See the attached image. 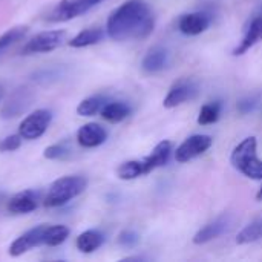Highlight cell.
<instances>
[{
    "label": "cell",
    "instance_id": "obj_1",
    "mask_svg": "<svg viewBox=\"0 0 262 262\" xmlns=\"http://www.w3.org/2000/svg\"><path fill=\"white\" fill-rule=\"evenodd\" d=\"M155 17L144 0H127L111 12L106 32L115 41L143 40L152 34Z\"/></svg>",
    "mask_w": 262,
    "mask_h": 262
},
{
    "label": "cell",
    "instance_id": "obj_2",
    "mask_svg": "<svg viewBox=\"0 0 262 262\" xmlns=\"http://www.w3.org/2000/svg\"><path fill=\"white\" fill-rule=\"evenodd\" d=\"M232 166L250 180H262V160L258 157L256 137L244 138L230 155Z\"/></svg>",
    "mask_w": 262,
    "mask_h": 262
},
{
    "label": "cell",
    "instance_id": "obj_3",
    "mask_svg": "<svg viewBox=\"0 0 262 262\" xmlns=\"http://www.w3.org/2000/svg\"><path fill=\"white\" fill-rule=\"evenodd\" d=\"M88 187V180L81 175H66L55 180L45 196V206L49 209L61 207L81 195Z\"/></svg>",
    "mask_w": 262,
    "mask_h": 262
},
{
    "label": "cell",
    "instance_id": "obj_4",
    "mask_svg": "<svg viewBox=\"0 0 262 262\" xmlns=\"http://www.w3.org/2000/svg\"><path fill=\"white\" fill-rule=\"evenodd\" d=\"M66 40V31L64 29H51L35 34L32 38H29L25 46L21 48L23 55H34V54H46L52 52L57 48L63 45Z\"/></svg>",
    "mask_w": 262,
    "mask_h": 262
},
{
    "label": "cell",
    "instance_id": "obj_5",
    "mask_svg": "<svg viewBox=\"0 0 262 262\" xmlns=\"http://www.w3.org/2000/svg\"><path fill=\"white\" fill-rule=\"evenodd\" d=\"M52 112L49 109H37L31 112L28 117L23 118V121L18 126V134L23 140H37L45 132L52 123Z\"/></svg>",
    "mask_w": 262,
    "mask_h": 262
},
{
    "label": "cell",
    "instance_id": "obj_6",
    "mask_svg": "<svg viewBox=\"0 0 262 262\" xmlns=\"http://www.w3.org/2000/svg\"><path fill=\"white\" fill-rule=\"evenodd\" d=\"M213 144V140L210 135H192L187 140H184L175 150V160L178 163H189L193 158L203 155L207 152Z\"/></svg>",
    "mask_w": 262,
    "mask_h": 262
},
{
    "label": "cell",
    "instance_id": "obj_7",
    "mask_svg": "<svg viewBox=\"0 0 262 262\" xmlns=\"http://www.w3.org/2000/svg\"><path fill=\"white\" fill-rule=\"evenodd\" d=\"M32 101H34V92L31 88L28 86L17 88L3 104L0 114L3 118H15L21 115L32 104Z\"/></svg>",
    "mask_w": 262,
    "mask_h": 262
},
{
    "label": "cell",
    "instance_id": "obj_8",
    "mask_svg": "<svg viewBox=\"0 0 262 262\" xmlns=\"http://www.w3.org/2000/svg\"><path fill=\"white\" fill-rule=\"evenodd\" d=\"M45 230H46V224H40L34 229H29L23 235H20L9 246V255L17 258V256H21L35 247L45 246Z\"/></svg>",
    "mask_w": 262,
    "mask_h": 262
},
{
    "label": "cell",
    "instance_id": "obj_9",
    "mask_svg": "<svg viewBox=\"0 0 262 262\" xmlns=\"http://www.w3.org/2000/svg\"><path fill=\"white\" fill-rule=\"evenodd\" d=\"M196 94H198V86L192 80H180L169 89L163 101V106L167 109H173L189 100H193Z\"/></svg>",
    "mask_w": 262,
    "mask_h": 262
},
{
    "label": "cell",
    "instance_id": "obj_10",
    "mask_svg": "<svg viewBox=\"0 0 262 262\" xmlns=\"http://www.w3.org/2000/svg\"><path fill=\"white\" fill-rule=\"evenodd\" d=\"M210 15L207 12L203 11H195V12H187L183 14L178 18V29L181 34L193 37V35H200L203 34L209 26H210Z\"/></svg>",
    "mask_w": 262,
    "mask_h": 262
},
{
    "label": "cell",
    "instance_id": "obj_11",
    "mask_svg": "<svg viewBox=\"0 0 262 262\" xmlns=\"http://www.w3.org/2000/svg\"><path fill=\"white\" fill-rule=\"evenodd\" d=\"M232 227V216L229 215H223L218 216L216 220H213L212 223L206 224L203 229H200L195 236H193V244L196 246H203L207 244L216 238H220L221 235H224L226 232H229V229Z\"/></svg>",
    "mask_w": 262,
    "mask_h": 262
},
{
    "label": "cell",
    "instance_id": "obj_12",
    "mask_svg": "<svg viewBox=\"0 0 262 262\" xmlns=\"http://www.w3.org/2000/svg\"><path fill=\"white\" fill-rule=\"evenodd\" d=\"M107 140V132L103 126L97 123L83 124L77 130V143L84 149H94L101 146Z\"/></svg>",
    "mask_w": 262,
    "mask_h": 262
},
{
    "label": "cell",
    "instance_id": "obj_13",
    "mask_svg": "<svg viewBox=\"0 0 262 262\" xmlns=\"http://www.w3.org/2000/svg\"><path fill=\"white\" fill-rule=\"evenodd\" d=\"M88 12L77 0H60L46 15V20L51 23L69 21L81 14Z\"/></svg>",
    "mask_w": 262,
    "mask_h": 262
},
{
    "label": "cell",
    "instance_id": "obj_14",
    "mask_svg": "<svg viewBox=\"0 0 262 262\" xmlns=\"http://www.w3.org/2000/svg\"><path fill=\"white\" fill-rule=\"evenodd\" d=\"M38 206V196L34 190H23L15 193L8 201V212L12 215H26L37 209Z\"/></svg>",
    "mask_w": 262,
    "mask_h": 262
},
{
    "label": "cell",
    "instance_id": "obj_15",
    "mask_svg": "<svg viewBox=\"0 0 262 262\" xmlns=\"http://www.w3.org/2000/svg\"><path fill=\"white\" fill-rule=\"evenodd\" d=\"M169 63V52L163 46H154L147 51L141 61V69L146 74H157L163 71Z\"/></svg>",
    "mask_w": 262,
    "mask_h": 262
},
{
    "label": "cell",
    "instance_id": "obj_16",
    "mask_svg": "<svg viewBox=\"0 0 262 262\" xmlns=\"http://www.w3.org/2000/svg\"><path fill=\"white\" fill-rule=\"evenodd\" d=\"M170 154H172V143L170 141H161V143H158L154 147V150L143 160L146 175L150 173L152 170L158 169V167L166 166L167 161H169V158H170Z\"/></svg>",
    "mask_w": 262,
    "mask_h": 262
},
{
    "label": "cell",
    "instance_id": "obj_17",
    "mask_svg": "<svg viewBox=\"0 0 262 262\" xmlns=\"http://www.w3.org/2000/svg\"><path fill=\"white\" fill-rule=\"evenodd\" d=\"M259 41H262V14L252 20L249 29L246 31L244 38L233 49V55H243V54H246L250 48H253Z\"/></svg>",
    "mask_w": 262,
    "mask_h": 262
},
{
    "label": "cell",
    "instance_id": "obj_18",
    "mask_svg": "<svg viewBox=\"0 0 262 262\" xmlns=\"http://www.w3.org/2000/svg\"><path fill=\"white\" fill-rule=\"evenodd\" d=\"M104 243V235L100 230H86L80 233L75 239V247L81 253H94Z\"/></svg>",
    "mask_w": 262,
    "mask_h": 262
},
{
    "label": "cell",
    "instance_id": "obj_19",
    "mask_svg": "<svg viewBox=\"0 0 262 262\" xmlns=\"http://www.w3.org/2000/svg\"><path fill=\"white\" fill-rule=\"evenodd\" d=\"M101 118L107 123H121L130 115V107L124 101H107L100 112Z\"/></svg>",
    "mask_w": 262,
    "mask_h": 262
},
{
    "label": "cell",
    "instance_id": "obj_20",
    "mask_svg": "<svg viewBox=\"0 0 262 262\" xmlns=\"http://www.w3.org/2000/svg\"><path fill=\"white\" fill-rule=\"evenodd\" d=\"M104 38V31L101 28H88L80 31L75 37L69 40V46L80 49V48H88L92 45L100 43Z\"/></svg>",
    "mask_w": 262,
    "mask_h": 262
},
{
    "label": "cell",
    "instance_id": "obj_21",
    "mask_svg": "<svg viewBox=\"0 0 262 262\" xmlns=\"http://www.w3.org/2000/svg\"><path fill=\"white\" fill-rule=\"evenodd\" d=\"M107 97L104 95H91L84 100H81L77 106V114L80 117H94L101 112L104 104L107 103Z\"/></svg>",
    "mask_w": 262,
    "mask_h": 262
},
{
    "label": "cell",
    "instance_id": "obj_22",
    "mask_svg": "<svg viewBox=\"0 0 262 262\" xmlns=\"http://www.w3.org/2000/svg\"><path fill=\"white\" fill-rule=\"evenodd\" d=\"M29 28L26 25H18V26H12L9 28L6 32H3L0 35V57L15 43H18L20 40H23L28 34Z\"/></svg>",
    "mask_w": 262,
    "mask_h": 262
},
{
    "label": "cell",
    "instance_id": "obj_23",
    "mask_svg": "<svg viewBox=\"0 0 262 262\" xmlns=\"http://www.w3.org/2000/svg\"><path fill=\"white\" fill-rule=\"evenodd\" d=\"M262 239V216L252 221L249 226H246L236 236V244L238 246H246V244H253Z\"/></svg>",
    "mask_w": 262,
    "mask_h": 262
},
{
    "label": "cell",
    "instance_id": "obj_24",
    "mask_svg": "<svg viewBox=\"0 0 262 262\" xmlns=\"http://www.w3.org/2000/svg\"><path fill=\"white\" fill-rule=\"evenodd\" d=\"M143 175H146L143 160L141 161H138V160L124 161L117 169V177L123 181H132V180H137Z\"/></svg>",
    "mask_w": 262,
    "mask_h": 262
},
{
    "label": "cell",
    "instance_id": "obj_25",
    "mask_svg": "<svg viewBox=\"0 0 262 262\" xmlns=\"http://www.w3.org/2000/svg\"><path fill=\"white\" fill-rule=\"evenodd\" d=\"M69 233H71V230L66 226H61V224L49 226V224H46V230H45V246H48V247H57V246L63 244L68 239Z\"/></svg>",
    "mask_w": 262,
    "mask_h": 262
},
{
    "label": "cell",
    "instance_id": "obj_26",
    "mask_svg": "<svg viewBox=\"0 0 262 262\" xmlns=\"http://www.w3.org/2000/svg\"><path fill=\"white\" fill-rule=\"evenodd\" d=\"M221 115V103L220 101H212L207 103L201 107L200 115H198V123L201 126H207V124H213L220 120Z\"/></svg>",
    "mask_w": 262,
    "mask_h": 262
},
{
    "label": "cell",
    "instance_id": "obj_27",
    "mask_svg": "<svg viewBox=\"0 0 262 262\" xmlns=\"http://www.w3.org/2000/svg\"><path fill=\"white\" fill-rule=\"evenodd\" d=\"M71 155H72V149L69 147V144L66 141L51 144L43 152V157L51 161H63V160H68Z\"/></svg>",
    "mask_w": 262,
    "mask_h": 262
},
{
    "label": "cell",
    "instance_id": "obj_28",
    "mask_svg": "<svg viewBox=\"0 0 262 262\" xmlns=\"http://www.w3.org/2000/svg\"><path fill=\"white\" fill-rule=\"evenodd\" d=\"M21 141H23V138L20 137V134L5 137L0 140V152H14L17 149H20Z\"/></svg>",
    "mask_w": 262,
    "mask_h": 262
},
{
    "label": "cell",
    "instance_id": "obj_29",
    "mask_svg": "<svg viewBox=\"0 0 262 262\" xmlns=\"http://www.w3.org/2000/svg\"><path fill=\"white\" fill-rule=\"evenodd\" d=\"M138 243H140V236L134 230H124L118 235V244L126 247V249H132Z\"/></svg>",
    "mask_w": 262,
    "mask_h": 262
},
{
    "label": "cell",
    "instance_id": "obj_30",
    "mask_svg": "<svg viewBox=\"0 0 262 262\" xmlns=\"http://www.w3.org/2000/svg\"><path fill=\"white\" fill-rule=\"evenodd\" d=\"M256 106H258V97H255V95H250V97H246V98H243V100L238 103L236 109H238V112H239L241 115H247V114L253 112Z\"/></svg>",
    "mask_w": 262,
    "mask_h": 262
},
{
    "label": "cell",
    "instance_id": "obj_31",
    "mask_svg": "<svg viewBox=\"0 0 262 262\" xmlns=\"http://www.w3.org/2000/svg\"><path fill=\"white\" fill-rule=\"evenodd\" d=\"M86 11H89L91 8H94L95 5H98V3H101V2H104V0H77Z\"/></svg>",
    "mask_w": 262,
    "mask_h": 262
},
{
    "label": "cell",
    "instance_id": "obj_32",
    "mask_svg": "<svg viewBox=\"0 0 262 262\" xmlns=\"http://www.w3.org/2000/svg\"><path fill=\"white\" fill-rule=\"evenodd\" d=\"M256 201H259V203H262V186H261V187H259L258 193H256Z\"/></svg>",
    "mask_w": 262,
    "mask_h": 262
},
{
    "label": "cell",
    "instance_id": "obj_33",
    "mask_svg": "<svg viewBox=\"0 0 262 262\" xmlns=\"http://www.w3.org/2000/svg\"><path fill=\"white\" fill-rule=\"evenodd\" d=\"M3 97H5V89H3V86L0 84V100H2Z\"/></svg>",
    "mask_w": 262,
    "mask_h": 262
},
{
    "label": "cell",
    "instance_id": "obj_34",
    "mask_svg": "<svg viewBox=\"0 0 262 262\" xmlns=\"http://www.w3.org/2000/svg\"><path fill=\"white\" fill-rule=\"evenodd\" d=\"M0 200H2V195H0Z\"/></svg>",
    "mask_w": 262,
    "mask_h": 262
}]
</instances>
